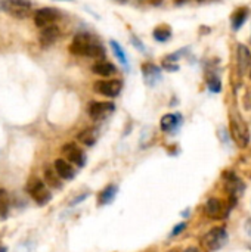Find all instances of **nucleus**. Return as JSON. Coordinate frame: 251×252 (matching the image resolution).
Segmentation results:
<instances>
[{"label":"nucleus","mask_w":251,"mask_h":252,"mask_svg":"<svg viewBox=\"0 0 251 252\" xmlns=\"http://www.w3.org/2000/svg\"><path fill=\"white\" fill-rule=\"evenodd\" d=\"M70 52L77 56H87V58H104L105 50L101 46L99 41H96L95 37H92L89 32H78L74 35Z\"/></svg>","instance_id":"nucleus-1"},{"label":"nucleus","mask_w":251,"mask_h":252,"mask_svg":"<svg viewBox=\"0 0 251 252\" xmlns=\"http://www.w3.org/2000/svg\"><path fill=\"white\" fill-rule=\"evenodd\" d=\"M229 131L234 139V142L240 148H247L250 143V130L247 123L240 114L231 112L229 115Z\"/></svg>","instance_id":"nucleus-2"},{"label":"nucleus","mask_w":251,"mask_h":252,"mask_svg":"<svg viewBox=\"0 0 251 252\" xmlns=\"http://www.w3.org/2000/svg\"><path fill=\"white\" fill-rule=\"evenodd\" d=\"M201 247L203 250L207 252L219 251L220 248H223L228 242V232L225 227L219 226V227H213L212 230H209L203 238H201Z\"/></svg>","instance_id":"nucleus-3"},{"label":"nucleus","mask_w":251,"mask_h":252,"mask_svg":"<svg viewBox=\"0 0 251 252\" xmlns=\"http://www.w3.org/2000/svg\"><path fill=\"white\" fill-rule=\"evenodd\" d=\"M235 202H237V199H231V198H229V202H225L219 198H210L206 202V214H207V217H210L213 220L228 219L231 210L235 207Z\"/></svg>","instance_id":"nucleus-4"},{"label":"nucleus","mask_w":251,"mask_h":252,"mask_svg":"<svg viewBox=\"0 0 251 252\" xmlns=\"http://www.w3.org/2000/svg\"><path fill=\"white\" fill-rule=\"evenodd\" d=\"M27 192L33 198V201L36 204H38V205H46L50 201V198H52L49 189L46 188V183L41 182L40 179H36V177H33V179L28 180V183H27Z\"/></svg>","instance_id":"nucleus-5"},{"label":"nucleus","mask_w":251,"mask_h":252,"mask_svg":"<svg viewBox=\"0 0 251 252\" xmlns=\"http://www.w3.org/2000/svg\"><path fill=\"white\" fill-rule=\"evenodd\" d=\"M1 7L6 13L12 15L13 18L24 19L31 13V1L28 0H3Z\"/></svg>","instance_id":"nucleus-6"},{"label":"nucleus","mask_w":251,"mask_h":252,"mask_svg":"<svg viewBox=\"0 0 251 252\" xmlns=\"http://www.w3.org/2000/svg\"><path fill=\"white\" fill-rule=\"evenodd\" d=\"M123 89L121 80H99L93 84V90L105 97H117Z\"/></svg>","instance_id":"nucleus-7"},{"label":"nucleus","mask_w":251,"mask_h":252,"mask_svg":"<svg viewBox=\"0 0 251 252\" xmlns=\"http://www.w3.org/2000/svg\"><path fill=\"white\" fill-rule=\"evenodd\" d=\"M223 185H225V190L229 193V198H232V199H237L238 195L241 192H244V189H246L243 180L232 171L223 173Z\"/></svg>","instance_id":"nucleus-8"},{"label":"nucleus","mask_w":251,"mask_h":252,"mask_svg":"<svg viewBox=\"0 0 251 252\" xmlns=\"http://www.w3.org/2000/svg\"><path fill=\"white\" fill-rule=\"evenodd\" d=\"M115 109L112 102H90L87 106V114L93 121H101L112 114Z\"/></svg>","instance_id":"nucleus-9"},{"label":"nucleus","mask_w":251,"mask_h":252,"mask_svg":"<svg viewBox=\"0 0 251 252\" xmlns=\"http://www.w3.org/2000/svg\"><path fill=\"white\" fill-rule=\"evenodd\" d=\"M61 16L59 10L55 7H41L34 13V24L40 28L53 25L55 21H58Z\"/></svg>","instance_id":"nucleus-10"},{"label":"nucleus","mask_w":251,"mask_h":252,"mask_svg":"<svg viewBox=\"0 0 251 252\" xmlns=\"http://www.w3.org/2000/svg\"><path fill=\"white\" fill-rule=\"evenodd\" d=\"M62 155L67 158L68 162H72L77 167H83L86 164V155L83 149L75 143H65L62 146Z\"/></svg>","instance_id":"nucleus-11"},{"label":"nucleus","mask_w":251,"mask_h":252,"mask_svg":"<svg viewBox=\"0 0 251 252\" xmlns=\"http://www.w3.org/2000/svg\"><path fill=\"white\" fill-rule=\"evenodd\" d=\"M237 63L240 68V74H244L251 63V52L250 49L244 44L237 46Z\"/></svg>","instance_id":"nucleus-12"},{"label":"nucleus","mask_w":251,"mask_h":252,"mask_svg":"<svg viewBox=\"0 0 251 252\" xmlns=\"http://www.w3.org/2000/svg\"><path fill=\"white\" fill-rule=\"evenodd\" d=\"M59 34H61V31H59V28L56 25L44 27L41 30V32H40V43H41V46H44V47L52 46L59 38Z\"/></svg>","instance_id":"nucleus-13"},{"label":"nucleus","mask_w":251,"mask_h":252,"mask_svg":"<svg viewBox=\"0 0 251 252\" xmlns=\"http://www.w3.org/2000/svg\"><path fill=\"white\" fill-rule=\"evenodd\" d=\"M142 75L145 78V81L149 84V86H154L158 80H161V71L157 65L151 63V62H146L142 65Z\"/></svg>","instance_id":"nucleus-14"},{"label":"nucleus","mask_w":251,"mask_h":252,"mask_svg":"<svg viewBox=\"0 0 251 252\" xmlns=\"http://www.w3.org/2000/svg\"><path fill=\"white\" fill-rule=\"evenodd\" d=\"M53 168L56 170V173L59 174V177L64 179V180H71L75 176V171H74L72 165L67 159H62V158L56 159L55 164H53Z\"/></svg>","instance_id":"nucleus-15"},{"label":"nucleus","mask_w":251,"mask_h":252,"mask_svg":"<svg viewBox=\"0 0 251 252\" xmlns=\"http://www.w3.org/2000/svg\"><path fill=\"white\" fill-rule=\"evenodd\" d=\"M180 124V115L178 114H166L161 121H160V127L164 133H172L175 131Z\"/></svg>","instance_id":"nucleus-16"},{"label":"nucleus","mask_w":251,"mask_h":252,"mask_svg":"<svg viewBox=\"0 0 251 252\" xmlns=\"http://www.w3.org/2000/svg\"><path fill=\"white\" fill-rule=\"evenodd\" d=\"M92 71L93 74L96 75H101V77H111L117 72V68L115 65H112L111 62H107V61H101V62H96L93 66H92Z\"/></svg>","instance_id":"nucleus-17"},{"label":"nucleus","mask_w":251,"mask_h":252,"mask_svg":"<svg viewBox=\"0 0 251 252\" xmlns=\"http://www.w3.org/2000/svg\"><path fill=\"white\" fill-rule=\"evenodd\" d=\"M247 18H249V9H247V7H240V9H237V10L231 15V25H232V30H234V31H238V30L244 25V22L247 21Z\"/></svg>","instance_id":"nucleus-18"},{"label":"nucleus","mask_w":251,"mask_h":252,"mask_svg":"<svg viewBox=\"0 0 251 252\" xmlns=\"http://www.w3.org/2000/svg\"><path fill=\"white\" fill-rule=\"evenodd\" d=\"M117 186L115 185H108L105 189H102L98 195V204L99 205H108L114 201L115 195H117Z\"/></svg>","instance_id":"nucleus-19"},{"label":"nucleus","mask_w":251,"mask_h":252,"mask_svg":"<svg viewBox=\"0 0 251 252\" xmlns=\"http://www.w3.org/2000/svg\"><path fill=\"white\" fill-rule=\"evenodd\" d=\"M44 182H46L47 186H50V188H53V189H61V188H62L61 177H59V174L56 173L55 168L47 167V168L44 170Z\"/></svg>","instance_id":"nucleus-20"},{"label":"nucleus","mask_w":251,"mask_h":252,"mask_svg":"<svg viewBox=\"0 0 251 252\" xmlns=\"http://www.w3.org/2000/svg\"><path fill=\"white\" fill-rule=\"evenodd\" d=\"M96 137H98V133L95 128H86L81 133H78V136H77L78 142H81L86 146H93L96 142Z\"/></svg>","instance_id":"nucleus-21"},{"label":"nucleus","mask_w":251,"mask_h":252,"mask_svg":"<svg viewBox=\"0 0 251 252\" xmlns=\"http://www.w3.org/2000/svg\"><path fill=\"white\" fill-rule=\"evenodd\" d=\"M152 37H154L157 41L164 43V41H167V40L172 38V28H170L169 25H160V27H157V28L154 30Z\"/></svg>","instance_id":"nucleus-22"},{"label":"nucleus","mask_w":251,"mask_h":252,"mask_svg":"<svg viewBox=\"0 0 251 252\" xmlns=\"http://www.w3.org/2000/svg\"><path fill=\"white\" fill-rule=\"evenodd\" d=\"M206 83H207V87L210 89V92H213V93H219L222 90V81H220L219 75L215 72H206Z\"/></svg>","instance_id":"nucleus-23"},{"label":"nucleus","mask_w":251,"mask_h":252,"mask_svg":"<svg viewBox=\"0 0 251 252\" xmlns=\"http://www.w3.org/2000/svg\"><path fill=\"white\" fill-rule=\"evenodd\" d=\"M109 44H111V49H112L115 58L120 61V63H123L124 66H127V65H129V61H127V55H126V52L123 50V47H121L117 41H114V40H111Z\"/></svg>","instance_id":"nucleus-24"},{"label":"nucleus","mask_w":251,"mask_h":252,"mask_svg":"<svg viewBox=\"0 0 251 252\" xmlns=\"http://www.w3.org/2000/svg\"><path fill=\"white\" fill-rule=\"evenodd\" d=\"M9 214V195L4 189H0V217L6 219Z\"/></svg>","instance_id":"nucleus-25"},{"label":"nucleus","mask_w":251,"mask_h":252,"mask_svg":"<svg viewBox=\"0 0 251 252\" xmlns=\"http://www.w3.org/2000/svg\"><path fill=\"white\" fill-rule=\"evenodd\" d=\"M163 66H164V68H167L169 71H178V69H179V66H178L176 63H172L169 59H166V61H164Z\"/></svg>","instance_id":"nucleus-26"},{"label":"nucleus","mask_w":251,"mask_h":252,"mask_svg":"<svg viewBox=\"0 0 251 252\" xmlns=\"http://www.w3.org/2000/svg\"><path fill=\"white\" fill-rule=\"evenodd\" d=\"M185 227H186V223H180V224H178V226L175 227V230L172 232V236H176V235L182 233V232L185 230Z\"/></svg>","instance_id":"nucleus-27"},{"label":"nucleus","mask_w":251,"mask_h":252,"mask_svg":"<svg viewBox=\"0 0 251 252\" xmlns=\"http://www.w3.org/2000/svg\"><path fill=\"white\" fill-rule=\"evenodd\" d=\"M183 252H201V250L197 248V247H191V248H186Z\"/></svg>","instance_id":"nucleus-28"},{"label":"nucleus","mask_w":251,"mask_h":252,"mask_svg":"<svg viewBox=\"0 0 251 252\" xmlns=\"http://www.w3.org/2000/svg\"><path fill=\"white\" fill-rule=\"evenodd\" d=\"M149 3L154 4V6H160L163 3V0H149Z\"/></svg>","instance_id":"nucleus-29"},{"label":"nucleus","mask_w":251,"mask_h":252,"mask_svg":"<svg viewBox=\"0 0 251 252\" xmlns=\"http://www.w3.org/2000/svg\"><path fill=\"white\" fill-rule=\"evenodd\" d=\"M185 1H188V0H175L176 4H182V3H185Z\"/></svg>","instance_id":"nucleus-30"},{"label":"nucleus","mask_w":251,"mask_h":252,"mask_svg":"<svg viewBox=\"0 0 251 252\" xmlns=\"http://www.w3.org/2000/svg\"><path fill=\"white\" fill-rule=\"evenodd\" d=\"M170 252H180V251H179V250H172Z\"/></svg>","instance_id":"nucleus-31"},{"label":"nucleus","mask_w":251,"mask_h":252,"mask_svg":"<svg viewBox=\"0 0 251 252\" xmlns=\"http://www.w3.org/2000/svg\"><path fill=\"white\" fill-rule=\"evenodd\" d=\"M0 252H4V248H0Z\"/></svg>","instance_id":"nucleus-32"},{"label":"nucleus","mask_w":251,"mask_h":252,"mask_svg":"<svg viewBox=\"0 0 251 252\" xmlns=\"http://www.w3.org/2000/svg\"><path fill=\"white\" fill-rule=\"evenodd\" d=\"M250 78H251V68H250Z\"/></svg>","instance_id":"nucleus-33"},{"label":"nucleus","mask_w":251,"mask_h":252,"mask_svg":"<svg viewBox=\"0 0 251 252\" xmlns=\"http://www.w3.org/2000/svg\"><path fill=\"white\" fill-rule=\"evenodd\" d=\"M197 1H203V0H197Z\"/></svg>","instance_id":"nucleus-34"}]
</instances>
